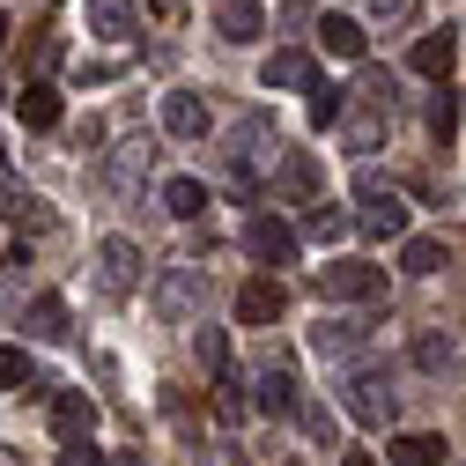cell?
I'll list each match as a JSON object with an SVG mask.
<instances>
[{
    "label": "cell",
    "instance_id": "f35d334b",
    "mask_svg": "<svg viewBox=\"0 0 466 466\" xmlns=\"http://www.w3.org/2000/svg\"><path fill=\"white\" fill-rule=\"evenodd\" d=\"M340 466H378V459H370V451H348V459H340Z\"/></svg>",
    "mask_w": 466,
    "mask_h": 466
},
{
    "label": "cell",
    "instance_id": "2e32d148",
    "mask_svg": "<svg viewBox=\"0 0 466 466\" xmlns=\"http://www.w3.org/2000/svg\"><path fill=\"white\" fill-rule=\"evenodd\" d=\"M259 89H319V75H311V52H274Z\"/></svg>",
    "mask_w": 466,
    "mask_h": 466
},
{
    "label": "cell",
    "instance_id": "e0dca14e",
    "mask_svg": "<svg viewBox=\"0 0 466 466\" xmlns=\"http://www.w3.org/2000/svg\"><path fill=\"white\" fill-rule=\"evenodd\" d=\"M348 229H363L348 208H333V200H311V215H304V238H319V245H333V238H348Z\"/></svg>",
    "mask_w": 466,
    "mask_h": 466
},
{
    "label": "cell",
    "instance_id": "5bb4252c",
    "mask_svg": "<svg viewBox=\"0 0 466 466\" xmlns=\"http://www.w3.org/2000/svg\"><path fill=\"white\" fill-rule=\"evenodd\" d=\"M134 23H141V15H134V0H89V30H96V37L127 45V37H134Z\"/></svg>",
    "mask_w": 466,
    "mask_h": 466
},
{
    "label": "cell",
    "instance_id": "603a6c76",
    "mask_svg": "<svg viewBox=\"0 0 466 466\" xmlns=\"http://www.w3.org/2000/svg\"><path fill=\"white\" fill-rule=\"evenodd\" d=\"M30 333H37V340H67V304H60V297H37V304H30Z\"/></svg>",
    "mask_w": 466,
    "mask_h": 466
},
{
    "label": "cell",
    "instance_id": "52a82bcc",
    "mask_svg": "<svg viewBox=\"0 0 466 466\" xmlns=\"http://www.w3.org/2000/svg\"><path fill=\"white\" fill-rule=\"evenodd\" d=\"M252 407H259V415H297V370H289L281 356L259 363V378H252Z\"/></svg>",
    "mask_w": 466,
    "mask_h": 466
},
{
    "label": "cell",
    "instance_id": "8d00e7d4",
    "mask_svg": "<svg viewBox=\"0 0 466 466\" xmlns=\"http://www.w3.org/2000/svg\"><path fill=\"white\" fill-rule=\"evenodd\" d=\"M370 8H378V15H407V0H370Z\"/></svg>",
    "mask_w": 466,
    "mask_h": 466
},
{
    "label": "cell",
    "instance_id": "6da1fadb",
    "mask_svg": "<svg viewBox=\"0 0 466 466\" xmlns=\"http://www.w3.org/2000/svg\"><path fill=\"white\" fill-rule=\"evenodd\" d=\"M200 304H208V267H163L156 289H148V311L163 326H193Z\"/></svg>",
    "mask_w": 466,
    "mask_h": 466
},
{
    "label": "cell",
    "instance_id": "484cf974",
    "mask_svg": "<svg viewBox=\"0 0 466 466\" xmlns=\"http://www.w3.org/2000/svg\"><path fill=\"white\" fill-rule=\"evenodd\" d=\"M148 156H156L148 141H127L119 156H111V186H134V178H141V170H148Z\"/></svg>",
    "mask_w": 466,
    "mask_h": 466
},
{
    "label": "cell",
    "instance_id": "8992f818",
    "mask_svg": "<svg viewBox=\"0 0 466 466\" xmlns=\"http://www.w3.org/2000/svg\"><path fill=\"white\" fill-rule=\"evenodd\" d=\"M245 252H252L259 267H289V259H297V229L274 222V215H252V222H245Z\"/></svg>",
    "mask_w": 466,
    "mask_h": 466
},
{
    "label": "cell",
    "instance_id": "4316f807",
    "mask_svg": "<svg viewBox=\"0 0 466 466\" xmlns=\"http://www.w3.org/2000/svg\"><path fill=\"white\" fill-rule=\"evenodd\" d=\"M23 385H37L30 356H23V348H0V392H23Z\"/></svg>",
    "mask_w": 466,
    "mask_h": 466
},
{
    "label": "cell",
    "instance_id": "1f68e13d",
    "mask_svg": "<svg viewBox=\"0 0 466 466\" xmlns=\"http://www.w3.org/2000/svg\"><path fill=\"white\" fill-rule=\"evenodd\" d=\"M60 466H104V451H96V444H67V451H60Z\"/></svg>",
    "mask_w": 466,
    "mask_h": 466
},
{
    "label": "cell",
    "instance_id": "277c9868",
    "mask_svg": "<svg viewBox=\"0 0 466 466\" xmlns=\"http://www.w3.org/2000/svg\"><path fill=\"white\" fill-rule=\"evenodd\" d=\"M96 289L104 297H134L141 289V245L134 238H104L96 245Z\"/></svg>",
    "mask_w": 466,
    "mask_h": 466
},
{
    "label": "cell",
    "instance_id": "4fadbf2b",
    "mask_svg": "<svg viewBox=\"0 0 466 466\" xmlns=\"http://www.w3.org/2000/svg\"><path fill=\"white\" fill-rule=\"evenodd\" d=\"M385 451H392V466H444V437H437V430H407V437H392Z\"/></svg>",
    "mask_w": 466,
    "mask_h": 466
},
{
    "label": "cell",
    "instance_id": "d6986e66",
    "mask_svg": "<svg viewBox=\"0 0 466 466\" xmlns=\"http://www.w3.org/2000/svg\"><path fill=\"white\" fill-rule=\"evenodd\" d=\"M215 30H222L229 45H252V37H259V8H252V0H222V8H215Z\"/></svg>",
    "mask_w": 466,
    "mask_h": 466
},
{
    "label": "cell",
    "instance_id": "9c48e42d",
    "mask_svg": "<svg viewBox=\"0 0 466 466\" xmlns=\"http://www.w3.org/2000/svg\"><path fill=\"white\" fill-rule=\"evenodd\" d=\"M89 392H52V437H60V451L67 444H89Z\"/></svg>",
    "mask_w": 466,
    "mask_h": 466
},
{
    "label": "cell",
    "instance_id": "d590c367",
    "mask_svg": "<svg viewBox=\"0 0 466 466\" xmlns=\"http://www.w3.org/2000/svg\"><path fill=\"white\" fill-rule=\"evenodd\" d=\"M0 200H15V163L0 156Z\"/></svg>",
    "mask_w": 466,
    "mask_h": 466
},
{
    "label": "cell",
    "instance_id": "ac0fdd59",
    "mask_svg": "<svg viewBox=\"0 0 466 466\" xmlns=\"http://www.w3.org/2000/svg\"><path fill=\"white\" fill-rule=\"evenodd\" d=\"M274 186H281L289 200H311V193H319V163H311L304 148H289V156H281V178H274Z\"/></svg>",
    "mask_w": 466,
    "mask_h": 466
},
{
    "label": "cell",
    "instance_id": "d4e9b609",
    "mask_svg": "<svg viewBox=\"0 0 466 466\" xmlns=\"http://www.w3.org/2000/svg\"><path fill=\"white\" fill-rule=\"evenodd\" d=\"M430 134H437V141H451V134H459V89H451V82L430 96Z\"/></svg>",
    "mask_w": 466,
    "mask_h": 466
},
{
    "label": "cell",
    "instance_id": "cb8c5ba5",
    "mask_svg": "<svg viewBox=\"0 0 466 466\" xmlns=\"http://www.w3.org/2000/svg\"><path fill=\"white\" fill-rule=\"evenodd\" d=\"M193 356H200L215 378H229V333H222V326H200V333H193Z\"/></svg>",
    "mask_w": 466,
    "mask_h": 466
},
{
    "label": "cell",
    "instance_id": "7c38bea8",
    "mask_svg": "<svg viewBox=\"0 0 466 466\" xmlns=\"http://www.w3.org/2000/svg\"><path fill=\"white\" fill-rule=\"evenodd\" d=\"M451 60H459L451 30H430V37H415V52H407V67H415V75H430V82H451Z\"/></svg>",
    "mask_w": 466,
    "mask_h": 466
},
{
    "label": "cell",
    "instance_id": "4dcf8cb0",
    "mask_svg": "<svg viewBox=\"0 0 466 466\" xmlns=\"http://www.w3.org/2000/svg\"><path fill=\"white\" fill-rule=\"evenodd\" d=\"M378 134H385L378 111H348V148H378Z\"/></svg>",
    "mask_w": 466,
    "mask_h": 466
},
{
    "label": "cell",
    "instance_id": "44dd1931",
    "mask_svg": "<svg viewBox=\"0 0 466 466\" xmlns=\"http://www.w3.org/2000/svg\"><path fill=\"white\" fill-rule=\"evenodd\" d=\"M319 37H326V52H340V60H363V23L356 15H326Z\"/></svg>",
    "mask_w": 466,
    "mask_h": 466
},
{
    "label": "cell",
    "instance_id": "74e56055",
    "mask_svg": "<svg viewBox=\"0 0 466 466\" xmlns=\"http://www.w3.org/2000/svg\"><path fill=\"white\" fill-rule=\"evenodd\" d=\"M111 466H148V459L141 451H111Z\"/></svg>",
    "mask_w": 466,
    "mask_h": 466
},
{
    "label": "cell",
    "instance_id": "5b68a950",
    "mask_svg": "<svg viewBox=\"0 0 466 466\" xmlns=\"http://www.w3.org/2000/svg\"><path fill=\"white\" fill-rule=\"evenodd\" d=\"M356 200H363V215H356V222L370 229V238H400V245H407V200H400L392 186H378L370 170H363V193H356Z\"/></svg>",
    "mask_w": 466,
    "mask_h": 466
},
{
    "label": "cell",
    "instance_id": "7a4b0ae2",
    "mask_svg": "<svg viewBox=\"0 0 466 466\" xmlns=\"http://www.w3.org/2000/svg\"><path fill=\"white\" fill-rule=\"evenodd\" d=\"M319 297H333V304H370V297H385V267H370V259H333V267H319Z\"/></svg>",
    "mask_w": 466,
    "mask_h": 466
},
{
    "label": "cell",
    "instance_id": "ffe728a7",
    "mask_svg": "<svg viewBox=\"0 0 466 466\" xmlns=\"http://www.w3.org/2000/svg\"><path fill=\"white\" fill-rule=\"evenodd\" d=\"M163 208L178 215V222H200V215H208V186H200V178H170V186H163Z\"/></svg>",
    "mask_w": 466,
    "mask_h": 466
},
{
    "label": "cell",
    "instance_id": "d6a6232c",
    "mask_svg": "<svg viewBox=\"0 0 466 466\" xmlns=\"http://www.w3.org/2000/svg\"><path fill=\"white\" fill-rule=\"evenodd\" d=\"M297 415H304V430H311V437H326V444H333V422H326V407H297Z\"/></svg>",
    "mask_w": 466,
    "mask_h": 466
},
{
    "label": "cell",
    "instance_id": "83f0119b",
    "mask_svg": "<svg viewBox=\"0 0 466 466\" xmlns=\"http://www.w3.org/2000/svg\"><path fill=\"white\" fill-rule=\"evenodd\" d=\"M333 119H348V96H340L333 82H319V89H311V127H333Z\"/></svg>",
    "mask_w": 466,
    "mask_h": 466
},
{
    "label": "cell",
    "instance_id": "e575fe53",
    "mask_svg": "<svg viewBox=\"0 0 466 466\" xmlns=\"http://www.w3.org/2000/svg\"><path fill=\"white\" fill-rule=\"evenodd\" d=\"M208 466H245V459H238V444H208Z\"/></svg>",
    "mask_w": 466,
    "mask_h": 466
},
{
    "label": "cell",
    "instance_id": "ba28073f",
    "mask_svg": "<svg viewBox=\"0 0 466 466\" xmlns=\"http://www.w3.org/2000/svg\"><path fill=\"white\" fill-rule=\"evenodd\" d=\"M281 311H289V289H281V281H267V274H259V281H245V289H238V326H274Z\"/></svg>",
    "mask_w": 466,
    "mask_h": 466
},
{
    "label": "cell",
    "instance_id": "3957f363",
    "mask_svg": "<svg viewBox=\"0 0 466 466\" xmlns=\"http://www.w3.org/2000/svg\"><path fill=\"white\" fill-rule=\"evenodd\" d=\"M340 400H348V415H356L363 430H385L400 415V392L385 385V370H356V378L340 385Z\"/></svg>",
    "mask_w": 466,
    "mask_h": 466
},
{
    "label": "cell",
    "instance_id": "7402d4cb",
    "mask_svg": "<svg viewBox=\"0 0 466 466\" xmlns=\"http://www.w3.org/2000/svg\"><path fill=\"white\" fill-rule=\"evenodd\" d=\"M400 267H407V274H444V267H451V259H444V238H407V245H400Z\"/></svg>",
    "mask_w": 466,
    "mask_h": 466
},
{
    "label": "cell",
    "instance_id": "9a60e30c",
    "mask_svg": "<svg viewBox=\"0 0 466 466\" xmlns=\"http://www.w3.org/2000/svg\"><path fill=\"white\" fill-rule=\"evenodd\" d=\"M15 119H23L30 134H45V127H60V89H45V82H30V89L15 96Z\"/></svg>",
    "mask_w": 466,
    "mask_h": 466
},
{
    "label": "cell",
    "instance_id": "30bf717a",
    "mask_svg": "<svg viewBox=\"0 0 466 466\" xmlns=\"http://www.w3.org/2000/svg\"><path fill=\"white\" fill-rule=\"evenodd\" d=\"M163 134L200 141V134H208V104H200L193 89H170V96H163Z\"/></svg>",
    "mask_w": 466,
    "mask_h": 466
},
{
    "label": "cell",
    "instance_id": "8fae6325",
    "mask_svg": "<svg viewBox=\"0 0 466 466\" xmlns=\"http://www.w3.org/2000/svg\"><path fill=\"white\" fill-rule=\"evenodd\" d=\"M363 340H370V319H319V326H311V348H319V356H356Z\"/></svg>",
    "mask_w": 466,
    "mask_h": 466
},
{
    "label": "cell",
    "instance_id": "f546056e",
    "mask_svg": "<svg viewBox=\"0 0 466 466\" xmlns=\"http://www.w3.org/2000/svg\"><path fill=\"white\" fill-rule=\"evenodd\" d=\"M415 370H451V340L444 333H422L415 340Z\"/></svg>",
    "mask_w": 466,
    "mask_h": 466
},
{
    "label": "cell",
    "instance_id": "ab89813d",
    "mask_svg": "<svg viewBox=\"0 0 466 466\" xmlns=\"http://www.w3.org/2000/svg\"><path fill=\"white\" fill-rule=\"evenodd\" d=\"M0 45H8V15H0Z\"/></svg>",
    "mask_w": 466,
    "mask_h": 466
},
{
    "label": "cell",
    "instance_id": "836d02e7",
    "mask_svg": "<svg viewBox=\"0 0 466 466\" xmlns=\"http://www.w3.org/2000/svg\"><path fill=\"white\" fill-rule=\"evenodd\" d=\"M148 15H156V23H178V15H186V0H148Z\"/></svg>",
    "mask_w": 466,
    "mask_h": 466
},
{
    "label": "cell",
    "instance_id": "f1b7e54d",
    "mask_svg": "<svg viewBox=\"0 0 466 466\" xmlns=\"http://www.w3.org/2000/svg\"><path fill=\"white\" fill-rule=\"evenodd\" d=\"M245 407H252V400L238 392V370H229V378H215V415H222V422H245Z\"/></svg>",
    "mask_w": 466,
    "mask_h": 466
}]
</instances>
